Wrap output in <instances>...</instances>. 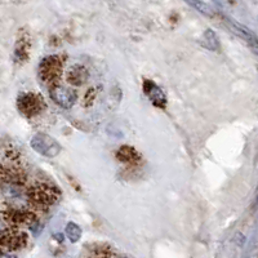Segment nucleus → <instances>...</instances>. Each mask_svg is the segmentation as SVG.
I'll return each mask as SVG.
<instances>
[{"label":"nucleus","instance_id":"nucleus-1","mask_svg":"<svg viewBox=\"0 0 258 258\" xmlns=\"http://www.w3.org/2000/svg\"><path fill=\"white\" fill-rule=\"evenodd\" d=\"M58 195L59 194L56 188L47 183H39V185L32 186L27 192L28 200L31 202L32 206L42 208V209L53 206L58 199Z\"/></svg>","mask_w":258,"mask_h":258},{"label":"nucleus","instance_id":"nucleus-2","mask_svg":"<svg viewBox=\"0 0 258 258\" xmlns=\"http://www.w3.org/2000/svg\"><path fill=\"white\" fill-rule=\"evenodd\" d=\"M63 59L59 56H48L39 65V77L47 84L56 85L62 77Z\"/></svg>","mask_w":258,"mask_h":258},{"label":"nucleus","instance_id":"nucleus-3","mask_svg":"<svg viewBox=\"0 0 258 258\" xmlns=\"http://www.w3.org/2000/svg\"><path fill=\"white\" fill-rule=\"evenodd\" d=\"M17 107L22 115L32 118L46 108V102L36 93H22L17 100Z\"/></svg>","mask_w":258,"mask_h":258},{"label":"nucleus","instance_id":"nucleus-4","mask_svg":"<svg viewBox=\"0 0 258 258\" xmlns=\"http://www.w3.org/2000/svg\"><path fill=\"white\" fill-rule=\"evenodd\" d=\"M30 145L34 149V151L47 157L57 156L61 151V145L53 137L44 134V133L35 134L30 141Z\"/></svg>","mask_w":258,"mask_h":258},{"label":"nucleus","instance_id":"nucleus-5","mask_svg":"<svg viewBox=\"0 0 258 258\" xmlns=\"http://www.w3.org/2000/svg\"><path fill=\"white\" fill-rule=\"evenodd\" d=\"M27 236L25 232L16 229H7L0 231V247L7 248L9 251H17L26 245Z\"/></svg>","mask_w":258,"mask_h":258},{"label":"nucleus","instance_id":"nucleus-6","mask_svg":"<svg viewBox=\"0 0 258 258\" xmlns=\"http://www.w3.org/2000/svg\"><path fill=\"white\" fill-rule=\"evenodd\" d=\"M51 98L56 102L57 105L62 108H71L77 102V93L74 89L62 87V85H53L51 89Z\"/></svg>","mask_w":258,"mask_h":258},{"label":"nucleus","instance_id":"nucleus-7","mask_svg":"<svg viewBox=\"0 0 258 258\" xmlns=\"http://www.w3.org/2000/svg\"><path fill=\"white\" fill-rule=\"evenodd\" d=\"M4 218L13 226H32L36 221L34 213L21 209H11L4 213Z\"/></svg>","mask_w":258,"mask_h":258},{"label":"nucleus","instance_id":"nucleus-8","mask_svg":"<svg viewBox=\"0 0 258 258\" xmlns=\"http://www.w3.org/2000/svg\"><path fill=\"white\" fill-rule=\"evenodd\" d=\"M143 89H145V93H146L147 97L150 98V101L153 102L154 105L160 108H165V106H167V97H165L164 92L160 89V87H157L154 81L145 80Z\"/></svg>","mask_w":258,"mask_h":258},{"label":"nucleus","instance_id":"nucleus-9","mask_svg":"<svg viewBox=\"0 0 258 258\" xmlns=\"http://www.w3.org/2000/svg\"><path fill=\"white\" fill-rule=\"evenodd\" d=\"M226 25L229 26V28H230L231 31L235 32V34H236L237 36H240L241 39H244L245 42H248L249 46L258 42V38L256 36V34H253L249 28H247L245 26L239 24V22L234 21V20H231V18H226Z\"/></svg>","mask_w":258,"mask_h":258},{"label":"nucleus","instance_id":"nucleus-10","mask_svg":"<svg viewBox=\"0 0 258 258\" xmlns=\"http://www.w3.org/2000/svg\"><path fill=\"white\" fill-rule=\"evenodd\" d=\"M88 77H89V73L85 67L80 66V65L73 66L70 70L67 71V81L73 85H77V87H80V85L85 84Z\"/></svg>","mask_w":258,"mask_h":258},{"label":"nucleus","instance_id":"nucleus-11","mask_svg":"<svg viewBox=\"0 0 258 258\" xmlns=\"http://www.w3.org/2000/svg\"><path fill=\"white\" fill-rule=\"evenodd\" d=\"M28 52H30V42L27 38L18 39L16 49H14V61L16 62H25L28 58Z\"/></svg>","mask_w":258,"mask_h":258},{"label":"nucleus","instance_id":"nucleus-12","mask_svg":"<svg viewBox=\"0 0 258 258\" xmlns=\"http://www.w3.org/2000/svg\"><path fill=\"white\" fill-rule=\"evenodd\" d=\"M116 157L122 163H136L138 159L137 151L130 146H122L116 153Z\"/></svg>","mask_w":258,"mask_h":258},{"label":"nucleus","instance_id":"nucleus-13","mask_svg":"<svg viewBox=\"0 0 258 258\" xmlns=\"http://www.w3.org/2000/svg\"><path fill=\"white\" fill-rule=\"evenodd\" d=\"M203 46L209 51H218L220 49V40L217 38L216 32L213 30H206L203 35Z\"/></svg>","mask_w":258,"mask_h":258},{"label":"nucleus","instance_id":"nucleus-14","mask_svg":"<svg viewBox=\"0 0 258 258\" xmlns=\"http://www.w3.org/2000/svg\"><path fill=\"white\" fill-rule=\"evenodd\" d=\"M185 1L190 5V7L196 9L199 13L204 14V16H209V17H212L213 16L212 8H210L206 3H204L203 0H185Z\"/></svg>","mask_w":258,"mask_h":258},{"label":"nucleus","instance_id":"nucleus-15","mask_svg":"<svg viewBox=\"0 0 258 258\" xmlns=\"http://www.w3.org/2000/svg\"><path fill=\"white\" fill-rule=\"evenodd\" d=\"M66 236L69 237V240H70L71 243H75V241H77V240H79V239H80L81 229L79 226H77V223H74V222L67 223V226H66Z\"/></svg>","mask_w":258,"mask_h":258},{"label":"nucleus","instance_id":"nucleus-16","mask_svg":"<svg viewBox=\"0 0 258 258\" xmlns=\"http://www.w3.org/2000/svg\"><path fill=\"white\" fill-rule=\"evenodd\" d=\"M111 257V251L108 247H97L91 252L88 258H110Z\"/></svg>","mask_w":258,"mask_h":258},{"label":"nucleus","instance_id":"nucleus-17","mask_svg":"<svg viewBox=\"0 0 258 258\" xmlns=\"http://www.w3.org/2000/svg\"><path fill=\"white\" fill-rule=\"evenodd\" d=\"M251 47H252V49H253V52H255L256 54L258 56V42L255 43V44H252Z\"/></svg>","mask_w":258,"mask_h":258},{"label":"nucleus","instance_id":"nucleus-18","mask_svg":"<svg viewBox=\"0 0 258 258\" xmlns=\"http://www.w3.org/2000/svg\"><path fill=\"white\" fill-rule=\"evenodd\" d=\"M0 258H16L14 256H9V255H4V256H0Z\"/></svg>","mask_w":258,"mask_h":258}]
</instances>
